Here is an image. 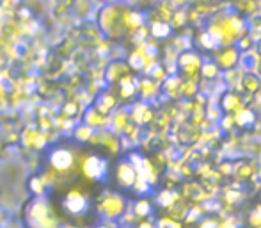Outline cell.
Masks as SVG:
<instances>
[{
    "mask_svg": "<svg viewBox=\"0 0 261 228\" xmlns=\"http://www.w3.org/2000/svg\"><path fill=\"white\" fill-rule=\"evenodd\" d=\"M87 207H89L87 198L84 196L80 191H69V193L64 196V200H62V209H64L69 216L86 214Z\"/></svg>",
    "mask_w": 261,
    "mask_h": 228,
    "instance_id": "cell-1",
    "label": "cell"
},
{
    "mask_svg": "<svg viewBox=\"0 0 261 228\" xmlns=\"http://www.w3.org/2000/svg\"><path fill=\"white\" fill-rule=\"evenodd\" d=\"M119 180L123 184H126V186H130V184H134L135 180V171L132 166H128V164H123V166L119 168Z\"/></svg>",
    "mask_w": 261,
    "mask_h": 228,
    "instance_id": "cell-4",
    "label": "cell"
},
{
    "mask_svg": "<svg viewBox=\"0 0 261 228\" xmlns=\"http://www.w3.org/2000/svg\"><path fill=\"white\" fill-rule=\"evenodd\" d=\"M0 6L6 11H16L21 7V0H0Z\"/></svg>",
    "mask_w": 261,
    "mask_h": 228,
    "instance_id": "cell-6",
    "label": "cell"
},
{
    "mask_svg": "<svg viewBox=\"0 0 261 228\" xmlns=\"http://www.w3.org/2000/svg\"><path fill=\"white\" fill-rule=\"evenodd\" d=\"M169 32H171V29H169V25L164 24V21H156L151 27V34L155 36V38H165V36H169Z\"/></svg>",
    "mask_w": 261,
    "mask_h": 228,
    "instance_id": "cell-5",
    "label": "cell"
},
{
    "mask_svg": "<svg viewBox=\"0 0 261 228\" xmlns=\"http://www.w3.org/2000/svg\"><path fill=\"white\" fill-rule=\"evenodd\" d=\"M203 228H213V223H206V225H204Z\"/></svg>",
    "mask_w": 261,
    "mask_h": 228,
    "instance_id": "cell-9",
    "label": "cell"
},
{
    "mask_svg": "<svg viewBox=\"0 0 261 228\" xmlns=\"http://www.w3.org/2000/svg\"><path fill=\"white\" fill-rule=\"evenodd\" d=\"M160 228H178V225L172 223V221H169V219H165V221L160 223Z\"/></svg>",
    "mask_w": 261,
    "mask_h": 228,
    "instance_id": "cell-8",
    "label": "cell"
},
{
    "mask_svg": "<svg viewBox=\"0 0 261 228\" xmlns=\"http://www.w3.org/2000/svg\"><path fill=\"white\" fill-rule=\"evenodd\" d=\"M50 164L55 171H68L73 166V153L68 148H57L50 153Z\"/></svg>",
    "mask_w": 261,
    "mask_h": 228,
    "instance_id": "cell-2",
    "label": "cell"
},
{
    "mask_svg": "<svg viewBox=\"0 0 261 228\" xmlns=\"http://www.w3.org/2000/svg\"><path fill=\"white\" fill-rule=\"evenodd\" d=\"M148 211H149V209H148V203H146V201H141V203L137 205V212L141 216H146V214H148Z\"/></svg>",
    "mask_w": 261,
    "mask_h": 228,
    "instance_id": "cell-7",
    "label": "cell"
},
{
    "mask_svg": "<svg viewBox=\"0 0 261 228\" xmlns=\"http://www.w3.org/2000/svg\"><path fill=\"white\" fill-rule=\"evenodd\" d=\"M100 228H105V226H100Z\"/></svg>",
    "mask_w": 261,
    "mask_h": 228,
    "instance_id": "cell-10",
    "label": "cell"
},
{
    "mask_svg": "<svg viewBox=\"0 0 261 228\" xmlns=\"http://www.w3.org/2000/svg\"><path fill=\"white\" fill-rule=\"evenodd\" d=\"M84 173H86L89 178H101V176L107 173V164L103 159H100V157L93 155L89 157V159L86 161V164H84Z\"/></svg>",
    "mask_w": 261,
    "mask_h": 228,
    "instance_id": "cell-3",
    "label": "cell"
}]
</instances>
